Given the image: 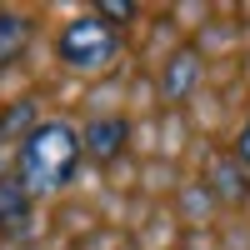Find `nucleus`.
<instances>
[{"mask_svg": "<svg viewBox=\"0 0 250 250\" xmlns=\"http://www.w3.org/2000/svg\"><path fill=\"white\" fill-rule=\"evenodd\" d=\"M75 160H80V135L70 125H35L20 145V180H25V190H55V185H65L75 175Z\"/></svg>", "mask_w": 250, "mask_h": 250, "instance_id": "1", "label": "nucleus"}, {"mask_svg": "<svg viewBox=\"0 0 250 250\" xmlns=\"http://www.w3.org/2000/svg\"><path fill=\"white\" fill-rule=\"evenodd\" d=\"M60 60L70 70H105L115 60V30L100 15H80L60 30Z\"/></svg>", "mask_w": 250, "mask_h": 250, "instance_id": "2", "label": "nucleus"}, {"mask_svg": "<svg viewBox=\"0 0 250 250\" xmlns=\"http://www.w3.org/2000/svg\"><path fill=\"white\" fill-rule=\"evenodd\" d=\"M195 75H200L195 50H190V45L175 50L170 60H165V70H160V100H185V95L195 90Z\"/></svg>", "mask_w": 250, "mask_h": 250, "instance_id": "3", "label": "nucleus"}, {"mask_svg": "<svg viewBox=\"0 0 250 250\" xmlns=\"http://www.w3.org/2000/svg\"><path fill=\"white\" fill-rule=\"evenodd\" d=\"M125 140H130V125L115 120V115L85 125V155H95V160H115V155L125 150Z\"/></svg>", "mask_w": 250, "mask_h": 250, "instance_id": "4", "label": "nucleus"}, {"mask_svg": "<svg viewBox=\"0 0 250 250\" xmlns=\"http://www.w3.org/2000/svg\"><path fill=\"white\" fill-rule=\"evenodd\" d=\"M25 45H30V20L20 10H0V65L15 60Z\"/></svg>", "mask_w": 250, "mask_h": 250, "instance_id": "5", "label": "nucleus"}, {"mask_svg": "<svg viewBox=\"0 0 250 250\" xmlns=\"http://www.w3.org/2000/svg\"><path fill=\"white\" fill-rule=\"evenodd\" d=\"M25 210H30V190H25V180H0V225H20L25 220Z\"/></svg>", "mask_w": 250, "mask_h": 250, "instance_id": "6", "label": "nucleus"}, {"mask_svg": "<svg viewBox=\"0 0 250 250\" xmlns=\"http://www.w3.org/2000/svg\"><path fill=\"white\" fill-rule=\"evenodd\" d=\"M240 170H245L240 160H220V165H215L210 180H215V190H220L225 200H245V195H250V180H240Z\"/></svg>", "mask_w": 250, "mask_h": 250, "instance_id": "7", "label": "nucleus"}, {"mask_svg": "<svg viewBox=\"0 0 250 250\" xmlns=\"http://www.w3.org/2000/svg\"><path fill=\"white\" fill-rule=\"evenodd\" d=\"M95 15L105 20V25H110V20H135V5H130V0H100Z\"/></svg>", "mask_w": 250, "mask_h": 250, "instance_id": "8", "label": "nucleus"}, {"mask_svg": "<svg viewBox=\"0 0 250 250\" xmlns=\"http://www.w3.org/2000/svg\"><path fill=\"white\" fill-rule=\"evenodd\" d=\"M25 120H30V100H20L10 115H0V130H15V125H25Z\"/></svg>", "mask_w": 250, "mask_h": 250, "instance_id": "9", "label": "nucleus"}, {"mask_svg": "<svg viewBox=\"0 0 250 250\" xmlns=\"http://www.w3.org/2000/svg\"><path fill=\"white\" fill-rule=\"evenodd\" d=\"M235 160L250 170V120H245V130H240V140H235Z\"/></svg>", "mask_w": 250, "mask_h": 250, "instance_id": "10", "label": "nucleus"}]
</instances>
